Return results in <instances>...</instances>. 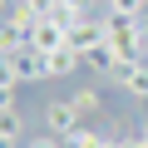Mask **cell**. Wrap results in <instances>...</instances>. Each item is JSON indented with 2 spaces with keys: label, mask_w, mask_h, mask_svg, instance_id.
<instances>
[{
  "label": "cell",
  "mask_w": 148,
  "mask_h": 148,
  "mask_svg": "<svg viewBox=\"0 0 148 148\" xmlns=\"http://www.w3.org/2000/svg\"><path fill=\"white\" fill-rule=\"evenodd\" d=\"M0 84H20V79H15V69H10V59H5V54H0ZM20 89H25V84H20Z\"/></svg>",
  "instance_id": "14"
},
{
  "label": "cell",
  "mask_w": 148,
  "mask_h": 148,
  "mask_svg": "<svg viewBox=\"0 0 148 148\" xmlns=\"http://www.w3.org/2000/svg\"><path fill=\"white\" fill-rule=\"evenodd\" d=\"M0 10H10V0H0Z\"/></svg>",
  "instance_id": "18"
},
{
  "label": "cell",
  "mask_w": 148,
  "mask_h": 148,
  "mask_svg": "<svg viewBox=\"0 0 148 148\" xmlns=\"http://www.w3.org/2000/svg\"><path fill=\"white\" fill-rule=\"evenodd\" d=\"M45 59H49V79H64V74H79V69H84V54L69 49V45L54 49V54H45Z\"/></svg>",
  "instance_id": "5"
},
{
  "label": "cell",
  "mask_w": 148,
  "mask_h": 148,
  "mask_svg": "<svg viewBox=\"0 0 148 148\" xmlns=\"http://www.w3.org/2000/svg\"><path fill=\"white\" fill-rule=\"evenodd\" d=\"M0 109H20V84H0Z\"/></svg>",
  "instance_id": "13"
},
{
  "label": "cell",
  "mask_w": 148,
  "mask_h": 148,
  "mask_svg": "<svg viewBox=\"0 0 148 148\" xmlns=\"http://www.w3.org/2000/svg\"><path fill=\"white\" fill-rule=\"evenodd\" d=\"M104 148H123V138H104Z\"/></svg>",
  "instance_id": "15"
},
{
  "label": "cell",
  "mask_w": 148,
  "mask_h": 148,
  "mask_svg": "<svg viewBox=\"0 0 148 148\" xmlns=\"http://www.w3.org/2000/svg\"><path fill=\"white\" fill-rule=\"evenodd\" d=\"M64 148H104V133H99V128H84V123H79V128H74V133L64 138Z\"/></svg>",
  "instance_id": "11"
},
{
  "label": "cell",
  "mask_w": 148,
  "mask_h": 148,
  "mask_svg": "<svg viewBox=\"0 0 148 148\" xmlns=\"http://www.w3.org/2000/svg\"><path fill=\"white\" fill-rule=\"evenodd\" d=\"M10 5H15V0H10Z\"/></svg>",
  "instance_id": "21"
},
{
  "label": "cell",
  "mask_w": 148,
  "mask_h": 148,
  "mask_svg": "<svg viewBox=\"0 0 148 148\" xmlns=\"http://www.w3.org/2000/svg\"><path fill=\"white\" fill-rule=\"evenodd\" d=\"M143 30H148V20H114L109 15V49L119 54V64L143 59Z\"/></svg>",
  "instance_id": "1"
},
{
  "label": "cell",
  "mask_w": 148,
  "mask_h": 148,
  "mask_svg": "<svg viewBox=\"0 0 148 148\" xmlns=\"http://www.w3.org/2000/svg\"><path fill=\"white\" fill-rule=\"evenodd\" d=\"M49 5H74V0H49Z\"/></svg>",
  "instance_id": "17"
},
{
  "label": "cell",
  "mask_w": 148,
  "mask_h": 148,
  "mask_svg": "<svg viewBox=\"0 0 148 148\" xmlns=\"http://www.w3.org/2000/svg\"><path fill=\"white\" fill-rule=\"evenodd\" d=\"M25 148H64V138L59 133H35V138H25Z\"/></svg>",
  "instance_id": "12"
},
{
  "label": "cell",
  "mask_w": 148,
  "mask_h": 148,
  "mask_svg": "<svg viewBox=\"0 0 148 148\" xmlns=\"http://www.w3.org/2000/svg\"><path fill=\"white\" fill-rule=\"evenodd\" d=\"M69 104L79 109V119H89V114L104 109V94H99V89H79V94H69Z\"/></svg>",
  "instance_id": "10"
},
{
  "label": "cell",
  "mask_w": 148,
  "mask_h": 148,
  "mask_svg": "<svg viewBox=\"0 0 148 148\" xmlns=\"http://www.w3.org/2000/svg\"><path fill=\"white\" fill-rule=\"evenodd\" d=\"M0 143H10V148L25 143V119H20V109H0Z\"/></svg>",
  "instance_id": "6"
},
{
  "label": "cell",
  "mask_w": 148,
  "mask_h": 148,
  "mask_svg": "<svg viewBox=\"0 0 148 148\" xmlns=\"http://www.w3.org/2000/svg\"><path fill=\"white\" fill-rule=\"evenodd\" d=\"M143 59H148V30H143Z\"/></svg>",
  "instance_id": "16"
},
{
  "label": "cell",
  "mask_w": 148,
  "mask_h": 148,
  "mask_svg": "<svg viewBox=\"0 0 148 148\" xmlns=\"http://www.w3.org/2000/svg\"><path fill=\"white\" fill-rule=\"evenodd\" d=\"M64 45H69V30L54 25L49 15H45V20L35 25V35H30V49H40V54H54V49H64Z\"/></svg>",
  "instance_id": "4"
},
{
  "label": "cell",
  "mask_w": 148,
  "mask_h": 148,
  "mask_svg": "<svg viewBox=\"0 0 148 148\" xmlns=\"http://www.w3.org/2000/svg\"><path fill=\"white\" fill-rule=\"evenodd\" d=\"M0 148H10V143H0Z\"/></svg>",
  "instance_id": "19"
},
{
  "label": "cell",
  "mask_w": 148,
  "mask_h": 148,
  "mask_svg": "<svg viewBox=\"0 0 148 148\" xmlns=\"http://www.w3.org/2000/svg\"><path fill=\"white\" fill-rule=\"evenodd\" d=\"M84 69H94V74H104V79H109V74L119 69V54H114L109 45H94V49H84Z\"/></svg>",
  "instance_id": "7"
},
{
  "label": "cell",
  "mask_w": 148,
  "mask_h": 148,
  "mask_svg": "<svg viewBox=\"0 0 148 148\" xmlns=\"http://www.w3.org/2000/svg\"><path fill=\"white\" fill-rule=\"evenodd\" d=\"M5 59H10V69H15V79H20V84H40V79H49V59H45L40 49H30V45L10 49Z\"/></svg>",
  "instance_id": "2"
},
{
  "label": "cell",
  "mask_w": 148,
  "mask_h": 148,
  "mask_svg": "<svg viewBox=\"0 0 148 148\" xmlns=\"http://www.w3.org/2000/svg\"><path fill=\"white\" fill-rule=\"evenodd\" d=\"M143 10H148V0H104V15L114 20H143Z\"/></svg>",
  "instance_id": "9"
},
{
  "label": "cell",
  "mask_w": 148,
  "mask_h": 148,
  "mask_svg": "<svg viewBox=\"0 0 148 148\" xmlns=\"http://www.w3.org/2000/svg\"><path fill=\"white\" fill-rule=\"evenodd\" d=\"M74 128H79V109H74L69 99H49V104H45V133L69 138Z\"/></svg>",
  "instance_id": "3"
},
{
  "label": "cell",
  "mask_w": 148,
  "mask_h": 148,
  "mask_svg": "<svg viewBox=\"0 0 148 148\" xmlns=\"http://www.w3.org/2000/svg\"><path fill=\"white\" fill-rule=\"evenodd\" d=\"M123 94H128V99H143V104H148V59L128 64V79H123Z\"/></svg>",
  "instance_id": "8"
},
{
  "label": "cell",
  "mask_w": 148,
  "mask_h": 148,
  "mask_svg": "<svg viewBox=\"0 0 148 148\" xmlns=\"http://www.w3.org/2000/svg\"><path fill=\"white\" fill-rule=\"evenodd\" d=\"M99 5H104V0H99Z\"/></svg>",
  "instance_id": "20"
}]
</instances>
